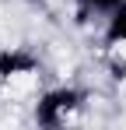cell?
Wrapping results in <instances>:
<instances>
[{
    "label": "cell",
    "mask_w": 126,
    "mask_h": 130,
    "mask_svg": "<svg viewBox=\"0 0 126 130\" xmlns=\"http://www.w3.org/2000/svg\"><path fill=\"white\" fill-rule=\"evenodd\" d=\"M4 85L11 95H32L35 85H39V74L35 70H7L4 74Z\"/></svg>",
    "instance_id": "cell-1"
},
{
    "label": "cell",
    "mask_w": 126,
    "mask_h": 130,
    "mask_svg": "<svg viewBox=\"0 0 126 130\" xmlns=\"http://www.w3.org/2000/svg\"><path fill=\"white\" fill-rule=\"evenodd\" d=\"M112 60H116V67H123V70H126V35L112 42Z\"/></svg>",
    "instance_id": "cell-2"
}]
</instances>
